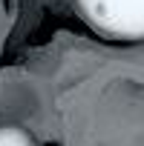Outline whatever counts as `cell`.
Listing matches in <instances>:
<instances>
[{
  "label": "cell",
  "instance_id": "cell-2",
  "mask_svg": "<svg viewBox=\"0 0 144 146\" xmlns=\"http://www.w3.org/2000/svg\"><path fill=\"white\" fill-rule=\"evenodd\" d=\"M0 146H35L23 126H0Z\"/></svg>",
  "mask_w": 144,
  "mask_h": 146
},
{
  "label": "cell",
  "instance_id": "cell-1",
  "mask_svg": "<svg viewBox=\"0 0 144 146\" xmlns=\"http://www.w3.org/2000/svg\"><path fill=\"white\" fill-rule=\"evenodd\" d=\"M81 17L104 37L144 40V0H75Z\"/></svg>",
  "mask_w": 144,
  "mask_h": 146
}]
</instances>
